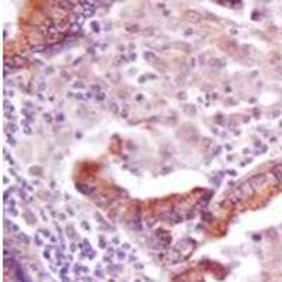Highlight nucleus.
I'll return each mask as SVG.
<instances>
[{"label": "nucleus", "instance_id": "obj_3", "mask_svg": "<svg viewBox=\"0 0 282 282\" xmlns=\"http://www.w3.org/2000/svg\"><path fill=\"white\" fill-rule=\"evenodd\" d=\"M19 239H20V240H24L25 243H28V239H27L25 236H23V234H19Z\"/></svg>", "mask_w": 282, "mask_h": 282}, {"label": "nucleus", "instance_id": "obj_2", "mask_svg": "<svg viewBox=\"0 0 282 282\" xmlns=\"http://www.w3.org/2000/svg\"><path fill=\"white\" fill-rule=\"evenodd\" d=\"M265 181H267V176H265V175H258V176L251 178L250 184L252 185V188H258V186H261L262 184H265Z\"/></svg>", "mask_w": 282, "mask_h": 282}, {"label": "nucleus", "instance_id": "obj_5", "mask_svg": "<svg viewBox=\"0 0 282 282\" xmlns=\"http://www.w3.org/2000/svg\"><path fill=\"white\" fill-rule=\"evenodd\" d=\"M78 27H79L78 24H74V25H72V30H74V31H76V30H78Z\"/></svg>", "mask_w": 282, "mask_h": 282}, {"label": "nucleus", "instance_id": "obj_4", "mask_svg": "<svg viewBox=\"0 0 282 282\" xmlns=\"http://www.w3.org/2000/svg\"><path fill=\"white\" fill-rule=\"evenodd\" d=\"M44 48V47L43 45H40V47H35V48H33V51H35V52H40L41 51V49H43Z\"/></svg>", "mask_w": 282, "mask_h": 282}, {"label": "nucleus", "instance_id": "obj_1", "mask_svg": "<svg viewBox=\"0 0 282 282\" xmlns=\"http://www.w3.org/2000/svg\"><path fill=\"white\" fill-rule=\"evenodd\" d=\"M239 192H240L243 199H245V198H251L252 195H254V188H252L251 184H244L239 188Z\"/></svg>", "mask_w": 282, "mask_h": 282}]
</instances>
